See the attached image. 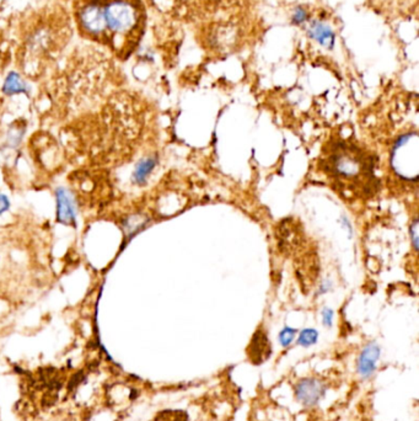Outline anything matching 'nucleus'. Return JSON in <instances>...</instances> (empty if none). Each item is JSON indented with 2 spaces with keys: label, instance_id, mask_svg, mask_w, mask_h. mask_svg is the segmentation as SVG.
<instances>
[{
  "label": "nucleus",
  "instance_id": "f257e3e1",
  "mask_svg": "<svg viewBox=\"0 0 419 421\" xmlns=\"http://www.w3.org/2000/svg\"><path fill=\"white\" fill-rule=\"evenodd\" d=\"M12 63L30 78L45 74L63 59L74 40L69 6L53 0L20 14L10 32Z\"/></svg>",
  "mask_w": 419,
  "mask_h": 421
},
{
  "label": "nucleus",
  "instance_id": "f03ea898",
  "mask_svg": "<svg viewBox=\"0 0 419 421\" xmlns=\"http://www.w3.org/2000/svg\"><path fill=\"white\" fill-rule=\"evenodd\" d=\"M75 35L126 62L143 41L148 9L144 0H69Z\"/></svg>",
  "mask_w": 419,
  "mask_h": 421
},
{
  "label": "nucleus",
  "instance_id": "7ed1b4c3",
  "mask_svg": "<svg viewBox=\"0 0 419 421\" xmlns=\"http://www.w3.org/2000/svg\"><path fill=\"white\" fill-rule=\"evenodd\" d=\"M145 4L150 3L164 12H178L182 14V10L189 8L195 9H206V14L212 12V14H218L223 9H228L229 6L237 4L239 0H144Z\"/></svg>",
  "mask_w": 419,
  "mask_h": 421
},
{
  "label": "nucleus",
  "instance_id": "20e7f679",
  "mask_svg": "<svg viewBox=\"0 0 419 421\" xmlns=\"http://www.w3.org/2000/svg\"><path fill=\"white\" fill-rule=\"evenodd\" d=\"M326 392V387L315 378H304L295 387V397L299 403L306 407H314L320 402Z\"/></svg>",
  "mask_w": 419,
  "mask_h": 421
},
{
  "label": "nucleus",
  "instance_id": "39448f33",
  "mask_svg": "<svg viewBox=\"0 0 419 421\" xmlns=\"http://www.w3.org/2000/svg\"><path fill=\"white\" fill-rule=\"evenodd\" d=\"M57 203V220L62 225H75L76 220V206L72 194L64 187L56 190Z\"/></svg>",
  "mask_w": 419,
  "mask_h": 421
},
{
  "label": "nucleus",
  "instance_id": "423d86ee",
  "mask_svg": "<svg viewBox=\"0 0 419 421\" xmlns=\"http://www.w3.org/2000/svg\"><path fill=\"white\" fill-rule=\"evenodd\" d=\"M380 353H381V349L376 342H370L363 349L361 356L358 358L356 369H358L359 376L364 380L370 378L375 373L376 362L380 358Z\"/></svg>",
  "mask_w": 419,
  "mask_h": 421
},
{
  "label": "nucleus",
  "instance_id": "0eeeda50",
  "mask_svg": "<svg viewBox=\"0 0 419 421\" xmlns=\"http://www.w3.org/2000/svg\"><path fill=\"white\" fill-rule=\"evenodd\" d=\"M270 340L264 330L259 329L253 335V340L250 342V347L247 349V355L255 364H262L267 358H270Z\"/></svg>",
  "mask_w": 419,
  "mask_h": 421
},
{
  "label": "nucleus",
  "instance_id": "6e6552de",
  "mask_svg": "<svg viewBox=\"0 0 419 421\" xmlns=\"http://www.w3.org/2000/svg\"><path fill=\"white\" fill-rule=\"evenodd\" d=\"M1 92H4L6 95L12 96V95H18V94H28L30 92V88L23 75L17 70H10L4 79Z\"/></svg>",
  "mask_w": 419,
  "mask_h": 421
},
{
  "label": "nucleus",
  "instance_id": "1a4fd4ad",
  "mask_svg": "<svg viewBox=\"0 0 419 421\" xmlns=\"http://www.w3.org/2000/svg\"><path fill=\"white\" fill-rule=\"evenodd\" d=\"M310 36L311 39L317 41L322 47L331 48L333 46L334 35H333L332 30L326 26L325 23H319V21L311 23Z\"/></svg>",
  "mask_w": 419,
  "mask_h": 421
},
{
  "label": "nucleus",
  "instance_id": "9d476101",
  "mask_svg": "<svg viewBox=\"0 0 419 421\" xmlns=\"http://www.w3.org/2000/svg\"><path fill=\"white\" fill-rule=\"evenodd\" d=\"M156 163L158 162L154 156H148L140 161L133 172V183L137 185L145 184L151 172L155 169Z\"/></svg>",
  "mask_w": 419,
  "mask_h": 421
},
{
  "label": "nucleus",
  "instance_id": "9b49d317",
  "mask_svg": "<svg viewBox=\"0 0 419 421\" xmlns=\"http://www.w3.org/2000/svg\"><path fill=\"white\" fill-rule=\"evenodd\" d=\"M319 339V333L315 329H304L299 335L298 344L300 347H309L315 345Z\"/></svg>",
  "mask_w": 419,
  "mask_h": 421
},
{
  "label": "nucleus",
  "instance_id": "f8f14e48",
  "mask_svg": "<svg viewBox=\"0 0 419 421\" xmlns=\"http://www.w3.org/2000/svg\"><path fill=\"white\" fill-rule=\"evenodd\" d=\"M295 334H297V330L293 329V328H289V327H286L284 329L281 330V333H279V336H278L281 347H289L293 342Z\"/></svg>",
  "mask_w": 419,
  "mask_h": 421
},
{
  "label": "nucleus",
  "instance_id": "ddd939ff",
  "mask_svg": "<svg viewBox=\"0 0 419 421\" xmlns=\"http://www.w3.org/2000/svg\"><path fill=\"white\" fill-rule=\"evenodd\" d=\"M417 232H418V220H414L413 225L411 227V233H412V242H413L416 250H418V236H417Z\"/></svg>",
  "mask_w": 419,
  "mask_h": 421
},
{
  "label": "nucleus",
  "instance_id": "4468645a",
  "mask_svg": "<svg viewBox=\"0 0 419 421\" xmlns=\"http://www.w3.org/2000/svg\"><path fill=\"white\" fill-rule=\"evenodd\" d=\"M322 318H323V324L326 327H331L332 325L333 311L331 309L325 308L323 311H322Z\"/></svg>",
  "mask_w": 419,
  "mask_h": 421
},
{
  "label": "nucleus",
  "instance_id": "2eb2a0df",
  "mask_svg": "<svg viewBox=\"0 0 419 421\" xmlns=\"http://www.w3.org/2000/svg\"><path fill=\"white\" fill-rule=\"evenodd\" d=\"M10 207V201L6 195L0 194V214H4Z\"/></svg>",
  "mask_w": 419,
  "mask_h": 421
}]
</instances>
